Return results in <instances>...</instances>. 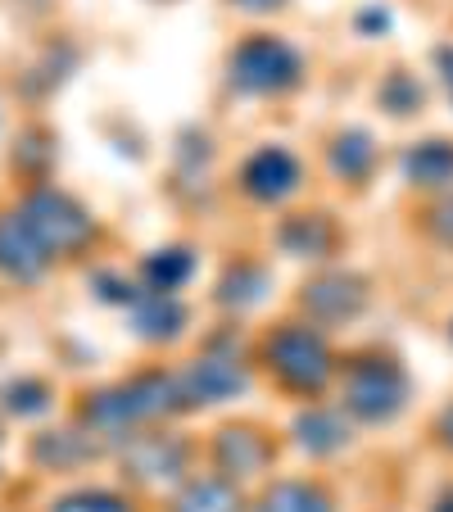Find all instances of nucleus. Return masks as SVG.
Returning a JSON list of instances; mask_svg holds the SVG:
<instances>
[{
    "instance_id": "obj_1",
    "label": "nucleus",
    "mask_w": 453,
    "mask_h": 512,
    "mask_svg": "<svg viewBox=\"0 0 453 512\" xmlns=\"http://www.w3.org/2000/svg\"><path fill=\"white\" fill-rule=\"evenodd\" d=\"M177 404H182V399H177V381L150 372V377H136L132 386L100 395L96 404L87 408V426H96L100 435H127L132 426L150 422V417L168 413V408H177Z\"/></svg>"
},
{
    "instance_id": "obj_2",
    "label": "nucleus",
    "mask_w": 453,
    "mask_h": 512,
    "mask_svg": "<svg viewBox=\"0 0 453 512\" xmlns=\"http://www.w3.org/2000/svg\"><path fill=\"white\" fill-rule=\"evenodd\" d=\"M408 399V377L390 358H354L345 372V408L363 422H390Z\"/></svg>"
},
{
    "instance_id": "obj_3",
    "label": "nucleus",
    "mask_w": 453,
    "mask_h": 512,
    "mask_svg": "<svg viewBox=\"0 0 453 512\" xmlns=\"http://www.w3.org/2000/svg\"><path fill=\"white\" fill-rule=\"evenodd\" d=\"M268 363L290 390L318 395L331 381V349L313 327H281L268 340Z\"/></svg>"
},
{
    "instance_id": "obj_4",
    "label": "nucleus",
    "mask_w": 453,
    "mask_h": 512,
    "mask_svg": "<svg viewBox=\"0 0 453 512\" xmlns=\"http://www.w3.org/2000/svg\"><path fill=\"white\" fill-rule=\"evenodd\" d=\"M232 82L241 91H286L299 82V55L277 37H250L232 55Z\"/></svg>"
},
{
    "instance_id": "obj_5",
    "label": "nucleus",
    "mask_w": 453,
    "mask_h": 512,
    "mask_svg": "<svg viewBox=\"0 0 453 512\" xmlns=\"http://www.w3.org/2000/svg\"><path fill=\"white\" fill-rule=\"evenodd\" d=\"M23 223L37 232V241L46 245L50 254H68L91 241V218L68 200V195H55V191L32 195V200L23 204Z\"/></svg>"
},
{
    "instance_id": "obj_6",
    "label": "nucleus",
    "mask_w": 453,
    "mask_h": 512,
    "mask_svg": "<svg viewBox=\"0 0 453 512\" xmlns=\"http://www.w3.org/2000/svg\"><path fill=\"white\" fill-rule=\"evenodd\" d=\"M245 386H250V377H245L241 358L204 354L177 377V399H182V404H218V399L241 395Z\"/></svg>"
},
{
    "instance_id": "obj_7",
    "label": "nucleus",
    "mask_w": 453,
    "mask_h": 512,
    "mask_svg": "<svg viewBox=\"0 0 453 512\" xmlns=\"http://www.w3.org/2000/svg\"><path fill=\"white\" fill-rule=\"evenodd\" d=\"M50 263V250L37 241L28 223H23V213H10V218H0V272H10L19 281H37Z\"/></svg>"
},
{
    "instance_id": "obj_8",
    "label": "nucleus",
    "mask_w": 453,
    "mask_h": 512,
    "mask_svg": "<svg viewBox=\"0 0 453 512\" xmlns=\"http://www.w3.org/2000/svg\"><path fill=\"white\" fill-rule=\"evenodd\" d=\"M123 463L136 481H168L186 467V445L173 435H136Z\"/></svg>"
},
{
    "instance_id": "obj_9",
    "label": "nucleus",
    "mask_w": 453,
    "mask_h": 512,
    "mask_svg": "<svg viewBox=\"0 0 453 512\" xmlns=\"http://www.w3.org/2000/svg\"><path fill=\"white\" fill-rule=\"evenodd\" d=\"M299 186V164L286 155V150H259V155L245 164V191L254 200H286Z\"/></svg>"
},
{
    "instance_id": "obj_10",
    "label": "nucleus",
    "mask_w": 453,
    "mask_h": 512,
    "mask_svg": "<svg viewBox=\"0 0 453 512\" xmlns=\"http://www.w3.org/2000/svg\"><path fill=\"white\" fill-rule=\"evenodd\" d=\"M363 281L358 277H322V281H313L309 286V295H304V304H309V313L313 318H322V322H340V318H354L358 309H363Z\"/></svg>"
},
{
    "instance_id": "obj_11",
    "label": "nucleus",
    "mask_w": 453,
    "mask_h": 512,
    "mask_svg": "<svg viewBox=\"0 0 453 512\" xmlns=\"http://www.w3.org/2000/svg\"><path fill=\"white\" fill-rule=\"evenodd\" d=\"M132 322L145 340H173L186 322V309L164 290H145V295L132 300Z\"/></svg>"
},
{
    "instance_id": "obj_12",
    "label": "nucleus",
    "mask_w": 453,
    "mask_h": 512,
    "mask_svg": "<svg viewBox=\"0 0 453 512\" xmlns=\"http://www.w3.org/2000/svg\"><path fill=\"white\" fill-rule=\"evenodd\" d=\"M263 463H268V440L250 426H227L218 435V467L227 476H254Z\"/></svg>"
},
{
    "instance_id": "obj_13",
    "label": "nucleus",
    "mask_w": 453,
    "mask_h": 512,
    "mask_svg": "<svg viewBox=\"0 0 453 512\" xmlns=\"http://www.w3.org/2000/svg\"><path fill=\"white\" fill-rule=\"evenodd\" d=\"M404 173L413 177L417 186H444L453 182V145L449 141H426L417 150H408Z\"/></svg>"
},
{
    "instance_id": "obj_14",
    "label": "nucleus",
    "mask_w": 453,
    "mask_h": 512,
    "mask_svg": "<svg viewBox=\"0 0 453 512\" xmlns=\"http://www.w3.org/2000/svg\"><path fill=\"white\" fill-rule=\"evenodd\" d=\"M173 512H241V494H236L232 481H191L182 490V499L173 503Z\"/></svg>"
},
{
    "instance_id": "obj_15",
    "label": "nucleus",
    "mask_w": 453,
    "mask_h": 512,
    "mask_svg": "<svg viewBox=\"0 0 453 512\" xmlns=\"http://www.w3.org/2000/svg\"><path fill=\"white\" fill-rule=\"evenodd\" d=\"M295 435H299V445L309 449V454H336V449L349 440L340 413H327V408H313V413L299 417Z\"/></svg>"
},
{
    "instance_id": "obj_16",
    "label": "nucleus",
    "mask_w": 453,
    "mask_h": 512,
    "mask_svg": "<svg viewBox=\"0 0 453 512\" xmlns=\"http://www.w3.org/2000/svg\"><path fill=\"white\" fill-rule=\"evenodd\" d=\"M263 290H268V272L254 268V263H241L236 272H227V277H222L218 300L222 304H236V309H250V304L263 300Z\"/></svg>"
},
{
    "instance_id": "obj_17",
    "label": "nucleus",
    "mask_w": 453,
    "mask_h": 512,
    "mask_svg": "<svg viewBox=\"0 0 453 512\" xmlns=\"http://www.w3.org/2000/svg\"><path fill=\"white\" fill-rule=\"evenodd\" d=\"M259 512H331V499L313 485H277L263 494Z\"/></svg>"
},
{
    "instance_id": "obj_18",
    "label": "nucleus",
    "mask_w": 453,
    "mask_h": 512,
    "mask_svg": "<svg viewBox=\"0 0 453 512\" xmlns=\"http://www.w3.org/2000/svg\"><path fill=\"white\" fill-rule=\"evenodd\" d=\"M191 268H195V259L186 250H159V254H150V263H145V281H150V290L173 295V290L191 277Z\"/></svg>"
},
{
    "instance_id": "obj_19",
    "label": "nucleus",
    "mask_w": 453,
    "mask_h": 512,
    "mask_svg": "<svg viewBox=\"0 0 453 512\" xmlns=\"http://www.w3.org/2000/svg\"><path fill=\"white\" fill-rule=\"evenodd\" d=\"M331 241H336V232H331L327 218H295V223H286V232H281V245H286L290 254H327Z\"/></svg>"
},
{
    "instance_id": "obj_20",
    "label": "nucleus",
    "mask_w": 453,
    "mask_h": 512,
    "mask_svg": "<svg viewBox=\"0 0 453 512\" xmlns=\"http://www.w3.org/2000/svg\"><path fill=\"white\" fill-rule=\"evenodd\" d=\"M331 168L345 177H363L372 168V136L367 132H345L331 150Z\"/></svg>"
},
{
    "instance_id": "obj_21",
    "label": "nucleus",
    "mask_w": 453,
    "mask_h": 512,
    "mask_svg": "<svg viewBox=\"0 0 453 512\" xmlns=\"http://www.w3.org/2000/svg\"><path fill=\"white\" fill-rule=\"evenodd\" d=\"M73 440H78L73 431L50 435V440H41L37 445V458L41 463H55V467H73V463H82V458L96 454V445H73Z\"/></svg>"
},
{
    "instance_id": "obj_22",
    "label": "nucleus",
    "mask_w": 453,
    "mask_h": 512,
    "mask_svg": "<svg viewBox=\"0 0 453 512\" xmlns=\"http://www.w3.org/2000/svg\"><path fill=\"white\" fill-rule=\"evenodd\" d=\"M381 105H386L390 114H413V109L422 105V87H417L408 73H390V82L381 87Z\"/></svg>"
},
{
    "instance_id": "obj_23",
    "label": "nucleus",
    "mask_w": 453,
    "mask_h": 512,
    "mask_svg": "<svg viewBox=\"0 0 453 512\" xmlns=\"http://www.w3.org/2000/svg\"><path fill=\"white\" fill-rule=\"evenodd\" d=\"M55 512H127V503L118 494L87 490V494H68L64 503H55Z\"/></svg>"
},
{
    "instance_id": "obj_24",
    "label": "nucleus",
    "mask_w": 453,
    "mask_h": 512,
    "mask_svg": "<svg viewBox=\"0 0 453 512\" xmlns=\"http://www.w3.org/2000/svg\"><path fill=\"white\" fill-rule=\"evenodd\" d=\"M5 404H10L14 413H41V408H46V386H37V381H14V386H5Z\"/></svg>"
},
{
    "instance_id": "obj_25",
    "label": "nucleus",
    "mask_w": 453,
    "mask_h": 512,
    "mask_svg": "<svg viewBox=\"0 0 453 512\" xmlns=\"http://www.w3.org/2000/svg\"><path fill=\"white\" fill-rule=\"evenodd\" d=\"M435 236H440V241H449V245H453V200H449V204H440V209H435Z\"/></svg>"
},
{
    "instance_id": "obj_26",
    "label": "nucleus",
    "mask_w": 453,
    "mask_h": 512,
    "mask_svg": "<svg viewBox=\"0 0 453 512\" xmlns=\"http://www.w3.org/2000/svg\"><path fill=\"white\" fill-rule=\"evenodd\" d=\"M435 64H440L444 87H449V96H453V46H440V50H435Z\"/></svg>"
},
{
    "instance_id": "obj_27",
    "label": "nucleus",
    "mask_w": 453,
    "mask_h": 512,
    "mask_svg": "<svg viewBox=\"0 0 453 512\" xmlns=\"http://www.w3.org/2000/svg\"><path fill=\"white\" fill-rule=\"evenodd\" d=\"M232 5H241V10H277V5H286V0H232Z\"/></svg>"
},
{
    "instance_id": "obj_28",
    "label": "nucleus",
    "mask_w": 453,
    "mask_h": 512,
    "mask_svg": "<svg viewBox=\"0 0 453 512\" xmlns=\"http://www.w3.org/2000/svg\"><path fill=\"white\" fill-rule=\"evenodd\" d=\"M440 431H444V440H449V445H453V408L440 417Z\"/></svg>"
},
{
    "instance_id": "obj_29",
    "label": "nucleus",
    "mask_w": 453,
    "mask_h": 512,
    "mask_svg": "<svg viewBox=\"0 0 453 512\" xmlns=\"http://www.w3.org/2000/svg\"><path fill=\"white\" fill-rule=\"evenodd\" d=\"M440 512H453V499H444V503H440Z\"/></svg>"
}]
</instances>
